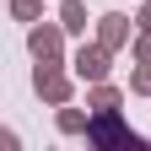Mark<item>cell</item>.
I'll use <instances>...</instances> for the list:
<instances>
[{"instance_id": "6da1fadb", "label": "cell", "mask_w": 151, "mask_h": 151, "mask_svg": "<svg viewBox=\"0 0 151 151\" xmlns=\"http://www.w3.org/2000/svg\"><path fill=\"white\" fill-rule=\"evenodd\" d=\"M86 140H97V146H135V129H124L119 108H108V113H97L86 124Z\"/></svg>"}, {"instance_id": "7a4b0ae2", "label": "cell", "mask_w": 151, "mask_h": 151, "mask_svg": "<svg viewBox=\"0 0 151 151\" xmlns=\"http://www.w3.org/2000/svg\"><path fill=\"white\" fill-rule=\"evenodd\" d=\"M38 92H43V103H54V108L70 103V81L60 76V60H38Z\"/></svg>"}, {"instance_id": "3957f363", "label": "cell", "mask_w": 151, "mask_h": 151, "mask_svg": "<svg viewBox=\"0 0 151 151\" xmlns=\"http://www.w3.org/2000/svg\"><path fill=\"white\" fill-rule=\"evenodd\" d=\"M108 43H81L76 49V76H81V81H103L108 76Z\"/></svg>"}, {"instance_id": "277c9868", "label": "cell", "mask_w": 151, "mask_h": 151, "mask_svg": "<svg viewBox=\"0 0 151 151\" xmlns=\"http://www.w3.org/2000/svg\"><path fill=\"white\" fill-rule=\"evenodd\" d=\"M60 32H65V27H32L27 43H32L38 60H60Z\"/></svg>"}, {"instance_id": "5b68a950", "label": "cell", "mask_w": 151, "mask_h": 151, "mask_svg": "<svg viewBox=\"0 0 151 151\" xmlns=\"http://www.w3.org/2000/svg\"><path fill=\"white\" fill-rule=\"evenodd\" d=\"M97 43H108V49H124V43H129V22H124V16H103Z\"/></svg>"}, {"instance_id": "8992f818", "label": "cell", "mask_w": 151, "mask_h": 151, "mask_svg": "<svg viewBox=\"0 0 151 151\" xmlns=\"http://www.w3.org/2000/svg\"><path fill=\"white\" fill-rule=\"evenodd\" d=\"M60 27L65 32H86V6H81V0H65V6H60Z\"/></svg>"}, {"instance_id": "52a82bcc", "label": "cell", "mask_w": 151, "mask_h": 151, "mask_svg": "<svg viewBox=\"0 0 151 151\" xmlns=\"http://www.w3.org/2000/svg\"><path fill=\"white\" fill-rule=\"evenodd\" d=\"M92 108H97V113H108V108H119V92H113V86H92Z\"/></svg>"}, {"instance_id": "ba28073f", "label": "cell", "mask_w": 151, "mask_h": 151, "mask_svg": "<svg viewBox=\"0 0 151 151\" xmlns=\"http://www.w3.org/2000/svg\"><path fill=\"white\" fill-rule=\"evenodd\" d=\"M86 124L92 119H81L76 108H60V129H65V135H86Z\"/></svg>"}, {"instance_id": "9c48e42d", "label": "cell", "mask_w": 151, "mask_h": 151, "mask_svg": "<svg viewBox=\"0 0 151 151\" xmlns=\"http://www.w3.org/2000/svg\"><path fill=\"white\" fill-rule=\"evenodd\" d=\"M38 11H43V0H11V16H22V22H32Z\"/></svg>"}, {"instance_id": "30bf717a", "label": "cell", "mask_w": 151, "mask_h": 151, "mask_svg": "<svg viewBox=\"0 0 151 151\" xmlns=\"http://www.w3.org/2000/svg\"><path fill=\"white\" fill-rule=\"evenodd\" d=\"M135 92H151V60H140V70H135V81H129Z\"/></svg>"}, {"instance_id": "8fae6325", "label": "cell", "mask_w": 151, "mask_h": 151, "mask_svg": "<svg viewBox=\"0 0 151 151\" xmlns=\"http://www.w3.org/2000/svg\"><path fill=\"white\" fill-rule=\"evenodd\" d=\"M135 60H151V32H146V38H135Z\"/></svg>"}, {"instance_id": "7c38bea8", "label": "cell", "mask_w": 151, "mask_h": 151, "mask_svg": "<svg viewBox=\"0 0 151 151\" xmlns=\"http://www.w3.org/2000/svg\"><path fill=\"white\" fill-rule=\"evenodd\" d=\"M140 27L151 32V0H146V6H140Z\"/></svg>"}]
</instances>
